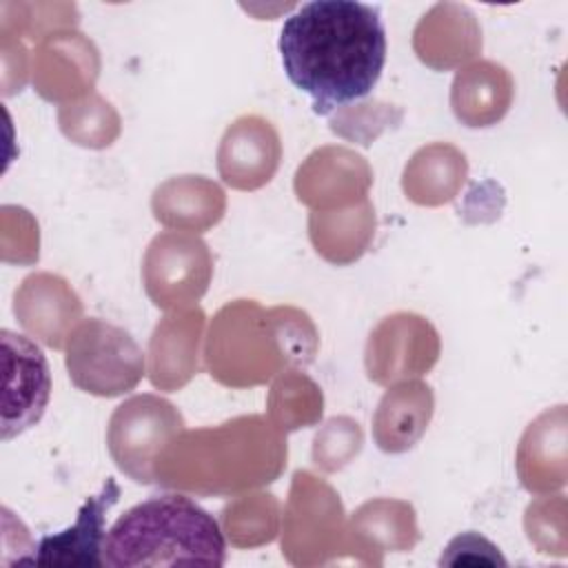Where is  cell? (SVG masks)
Returning <instances> with one entry per match:
<instances>
[{"label":"cell","instance_id":"3","mask_svg":"<svg viewBox=\"0 0 568 568\" xmlns=\"http://www.w3.org/2000/svg\"><path fill=\"white\" fill-rule=\"evenodd\" d=\"M67 368L82 390L120 395L142 377L144 357L126 331L102 320H87L69 335Z\"/></svg>","mask_w":568,"mask_h":568},{"label":"cell","instance_id":"2","mask_svg":"<svg viewBox=\"0 0 568 568\" xmlns=\"http://www.w3.org/2000/svg\"><path fill=\"white\" fill-rule=\"evenodd\" d=\"M224 566L226 541L217 519L186 495L149 497L106 530L102 566Z\"/></svg>","mask_w":568,"mask_h":568},{"label":"cell","instance_id":"1","mask_svg":"<svg viewBox=\"0 0 568 568\" xmlns=\"http://www.w3.org/2000/svg\"><path fill=\"white\" fill-rule=\"evenodd\" d=\"M277 47L291 84L317 115H328L373 91L386 62V29L377 7L315 0L284 20Z\"/></svg>","mask_w":568,"mask_h":568},{"label":"cell","instance_id":"5","mask_svg":"<svg viewBox=\"0 0 568 568\" xmlns=\"http://www.w3.org/2000/svg\"><path fill=\"white\" fill-rule=\"evenodd\" d=\"M120 499V486L106 477L98 495H91L80 506L73 526L62 532L44 535L29 557L18 564L38 566H102V546L106 537V513Z\"/></svg>","mask_w":568,"mask_h":568},{"label":"cell","instance_id":"4","mask_svg":"<svg viewBox=\"0 0 568 568\" xmlns=\"http://www.w3.org/2000/svg\"><path fill=\"white\" fill-rule=\"evenodd\" d=\"M2 439L36 426L51 397V371L44 353L29 337L2 331Z\"/></svg>","mask_w":568,"mask_h":568},{"label":"cell","instance_id":"6","mask_svg":"<svg viewBox=\"0 0 568 568\" xmlns=\"http://www.w3.org/2000/svg\"><path fill=\"white\" fill-rule=\"evenodd\" d=\"M437 564L439 566H459V564L506 566V559L501 557L495 544H490L486 537L477 535L475 530H468L448 541Z\"/></svg>","mask_w":568,"mask_h":568}]
</instances>
